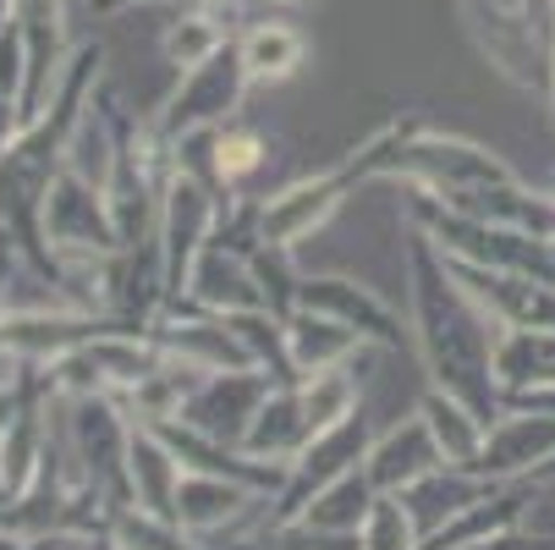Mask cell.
<instances>
[{
  "instance_id": "d4e9b609",
  "label": "cell",
  "mask_w": 555,
  "mask_h": 550,
  "mask_svg": "<svg viewBox=\"0 0 555 550\" xmlns=\"http://www.w3.org/2000/svg\"><path fill=\"white\" fill-rule=\"evenodd\" d=\"M358 550H424V534H418L413 512L402 507V496H374V507L358 528Z\"/></svg>"
},
{
  "instance_id": "603a6c76",
  "label": "cell",
  "mask_w": 555,
  "mask_h": 550,
  "mask_svg": "<svg viewBox=\"0 0 555 550\" xmlns=\"http://www.w3.org/2000/svg\"><path fill=\"white\" fill-rule=\"evenodd\" d=\"M297 397H302V413H308L313 435L341 424V419H352V413H363V385H358L352 363L325 369V374H302L297 380Z\"/></svg>"
},
{
  "instance_id": "4fadbf2b",
  "label": "cell",
  "mask_w": 555,
  "mask_h": 550,
  "mask_svg": "<svg viewBox=\"0 0 555 550\" xmlns=\"http://www.w3.org/2000/svg\"><path fill=\"white\" fill-rule=\"evenodd\" d=\"M236 61H243V72H248L254 89L292 84V77L308 66V34H302L292 17L264 12V17H254L243 34H236Z\"/></svg>"
},
{
  "instance_id": "7402d4cb",
  "label": "cell",
  "mask_w": 555,
  "mask_h": 550,
  "mask_svg": "<svg viewBox=\"0 0 555 550\" xmlns=\"http://www.w3.org/2000/svg\"><path fill=\"white\" fill-rule=\"evenodd\" d=\"M236 34L209 12V7H198V0H188V12L160 34V55H166V66H177V77L182 72H193V66H204L215 50H225Z\"/></svg>"
},
{
  "instance_id": "30bf717a",
  "label": "cell",
  "mask_w": 555,
  "mask_h": 550,
  "mask_svg": "<svg viewBox=\"0 0 555 550\" xmlns=\"http://www.w3.org/2000/svg\"><path fill=\"white\" fill-rule=\"evenodd\" d=\"M177 297H188V303H198V308H209V314L270 308L264 281H259V270H254V254L225 248V243H204V248H198V259H193V270H188V281H182Z\"/></svg>"
},
{
  "instance_id": "9c48e42d",
  "label": "cell",
  "mask_w": 555,
  "mask_h": 550,
  "mask_svg": "<svg viewBox=\"0 0 555 550\" xmlns=\"http://www.w3.org/2000/svg\"><path fill=\"white\" fill-rule=\"evenodd\" d=\"M555 462V413L539 408H501V419L485 430V451H479V474L495 485L512 479H533Z\"/></svg>"
},
{
  "instance_id": "d6a6232c",
  "label": "cell",
  "mask_w": 555,
  "mask_h": 550,
  "mask_svg": "<svg viewBox=\"0 0 555 550\" xmlns=\"http://www.w3.org/2000/svg\"><path fill=\"white\" fill-rule=\"evenodd\" d=\"M544 193H550V199H555V182H550V188H544Z\"/></svg>"
},
{
  "instance_id": "f546056e",
  "label": "cell",
  "mask_w": 555,
  "mask_h": 550,
  "mask_svg": "<svg viewBox=\"0 0 555 550\" xmlns=\"http://www.w3.org/2000/svg\"><path fill=\"white\" fill-rule=\"evenodd\" d=\"M121 7H160V0H100V12H121ZM188 7V0H182Z\"/></svg>"
},
{
  "instance_id": "3957f363",
  "label": "cell",
  "mask_w": 555,
  "mask_h": 550,
  "mask_svg": "<svg viewBox=\"0 0 555 550\" xmlns=\"http://www.w3.org/2000/svg\"><path fill=\"white\" fill-rule=\"evenodd\" d=\"M456 17L495 77L522 94L550 89V50H555V0H456Z\"/></svg>"
},
{
  "instance_id": "2e32d148",
  "label": "cell",
  "mask_w": 555,
  "mask_h": 550,
  "mask_svg": "<svg viewBox=\"0 0 555 550\" xmlns=\"http://www.w3.org/2000/svg\"><path fill=\"white\" fill-rule=\"evenodd\" d=\"M495 385L501 408L512 397H533V391L555 385V325H522L495 336Z\"/></svg>"
},
{
  "instance_id": "4dcf8cb0",
  "label": "cell",
  "mask_w": 555,
  "mask_h": 550,
  "mask_svg": "<svg viewBox=\"0 0 555 550\" xmlns=\"http://www.w3.org/2000/svg\"><path fill=\"white\" fill-rule=\"evenodd\" d=\"M544 100H550V111H555V50H550V89H544Z\"/></svg>"
},
{
  "instance_id": "6da1fadb",
  "label": "cell",
  "mask_w": 555,
  "mask_h": 550,
  "mask_svg": "<svg viewBox=\"0 0 555 550\" xmlns=\"http://www.w3.org/2000/svg\"><path fill=\"white\" fill-rule=\"evenodd\" d=\"M408 231L402 270H408V336L424 369V385L451 391L456 402H467L485 424L501 419V385H495V336L501 325L485 314V303L462 286V276L446 265V254Z\"/></svg>"
},
{
  "instance_id": "9a60e30c",
  "label": "cell",
  "mask_w": 555,
  "mask_h": 550,
  "mask_svg": "<svg viewBox=\"0 0 555 550\" xmlns=\"http://www.w3.org/2000/svg\"><path fill=\"white\" fill-rule=\"evenodd\" d=\"M490 490H495V479H485L479 468L440 462L435 474H424L418 485H408V490H402V507L413 512V523H418V534H424V545H429L446 523H456L473 501H485Z\"/></svg>"
},
{
  "instance_id": "52a82bcc",
  "label": "cell",
  "mask_w": 555,
  "mask_h": 550,
  "mask_svg": "<svg viewBox=\"0 0 555 550\" xmlns=\"http://www.w3.org/2000/svg\"><path fill=\"white\" fill-rule=\"evenodd\" d=\"M297 308H313V314H331V320H341L347 331H358L369 347H402L413 342L402 314H396L374 286H363L358 276H341V270H325V276H308L297 281Z\"/></svg>"
},
{
  "instance_id": "d6986e66",
  "label": "cell",
  "mask_w": 555,
  "mask_h": 550,
  "mask_svg": "<svg viewBox=\"0 0 555 550\" xmlns=\"http://www.w3.org/2000/svg\"><path fill=\"white\" fill-rule=\"evenodd\" d=\"M418 413H424V424H429V435H435V446H440L446 462H456V468H473V462H479L485 430H490V424L473 413L467 402H456L451 391L424 385V391H418Z\"/></svg>"
},
{
  "instance_id": "1f68e13d",
  "label": "cell",
  "mask_w": 555,
  "mask_h": 550,
  "mask_svg": "<svg viewBox=\"0 0 555 550\" xmlns=\"http://www.w3.org/2000/svg\"><path fill=\"white\" fill-rule=\"evenodd\" d=\"M550 259H555V238H550Z\"/></svg>"
},
{
  "instance_id": "5b68a950",
  "label": "cell",
  "mask_w": 555,
  "mask_h": 550,
  "mask_svg": "<svg viewBox=\"0 0 555 550\" xmlns=\"http://www.w3.org/2000/svg\"><path fill=\"white\" fill-rule=\"evenodd\" d=\"M248 72L243 61H236V39L225 50H215L204 66L182 72V84L171 89V100L160 105V116H154V127H160L171 143L182 132H198V127H225L243 116V100H248Z\"/></svg>"
},
{
  "instance_id": "ac0fdd59",
  "label": "cell",
  "mask_w": 555,
  "mask_h": 550,
  "mask_svg": "<svg viewBox=\"0 0 555 550\" xmlns=\"http://www.w3.org/2000/svg\"><path fill=\"white\" fill-rule=\"evenodd\" d=\"M308 440H313V424H308V413H302L297 380H292V385H270V397H264V408H259V419H254V430H248L243 446H248L254 457H264V462L292 468V457H297Z\"/></svg>"
},
{
  "instance_id": "7c38bea8",
  "label": "cell",
  "mask_w": 555,
  "mask_h": 550,
  "mask_svg": "<svg viewBox=\"0 0 555 550\" xmlns=\"http://www.w3.org/2000/svg\"><path fill=\"white\" fill-rule=\"evenodd\" d=\"M440 462H446V457H440V446H435L424 413L413 408L402 424L374 430L369 457H363V474H369V485H374L379 496H402L408 485H418L424 474H435Z\"/></svg>"
},
{
  "instance_id": "f1b7e54d",
  "label": "cell",
  "mask_w": 555,
  "mask_h": 550,
  "mask_svg": "<svg viewBox=\"0 0 555 550\" xmlns=\"http://www.w3.org/2000/svg\"><path fill=\"white\" fill-rule=\"evenodd\" d=\"M264 12H308V7H320V0H259Z\"/></svg>"
},
{
  "instance_id": "277c9868",
  "label": "cell",
  "mask_w": 555,
  "mask_h": 550,
  "mask_svg": "<svg viewBox=\"0 0 555 550\" xmlns=\"http://www.w3.org/2000/svg\"><path fill=\"white\" fill-rule=\"evenodd\" d=\"M495 177H512V166L495 149L473 143V138H456V132H440L418 111H408V127L390 143L385 171H379V182H402V188L429 193V199H456V193L479 188V182H495Z\"/></svg>"
},
{
  "instance_id": "4316f807",
  "label": "cell",
  "mask_w": 555,
  "mask_h": 550,
  "mask_svg": "<svg viewBox=\"0 0 555 550\" xmlns=\"http://www.w3.org/2000/svg\"><path fill=\"white\" fill-rule=\"evenodd\" d=\"M446 550H544L533 534L512 528V534H495V539H467V545H446Z\"/></svg>"
},
{
  "instance_id": "8fae6325",
  "label": "cell",
  "mask_w": 555,
  "mask_h": 550,
  "mask_svg": "<svg viewBox=\"0 0 555 550\" xmlns=\"http://www.w3.org/2000/svg\"><path fill=\"white\" fill-rule=\"evenodd\" d=\"M451 265V259H446ZM462 276V286L485 303V314L501 331H522V325H555V286L522 270H485V265H451Z\"/></svg>"
},
{
  "instance_id": "e0dca14e",
  "label": "cell",
  "mask_w": 555,
  "mask_h": 550,
  "mask_svg": "<svg viewBox=\"0 0 555 550\" xmlns=\"http://www.w3.org/2000/svg\"><path fill=\"white\" fill-rule=\"evenodd\" d=\"M369 342L358 331H347L331 314H313V308H292L286 314V353H292V374H325V369H341L363 353Z\"/></svg>"
},
{
  "instance_id": "ffe728a7",
  "label": "cell",
  "mask_w": 555,
  "mask_h": 550,
  "mask_svg": "<svg viewBox=\"0 0 555 550\" xmlns=\"http://www.w3.org/2000/svg\"><path fill=\"white\" fill-rule=\"evenodd\" d=\"M264 166H270V138L259 127H248L243 116L215 127V188L225 199L254 193V182L264 177Z\"/></svg>"
},
{
  "instance_id": "5bb4252c",
  "label": "cell",
  "mask_w": 555,
  "mask_h": 550,
  "mask_svg": "<svg viewBox=\"0 0 555 550\" xmlns=\"http://www.w3.org/2000/svg\"><path fill=\"white\" fill-rule=\"evenodd\" d=\"M182 457L166 446V435L154 424H132V446H127V507L177 517V490H182Z\"/></svg>"
},
{
  "instance_id": "83f0119b",
  "label": "cell",
  "mask_w": 555,
  "mask_h": 550,
  "mask_svg": "<svg viewBox=\"0 0 555 550\" xmlns=\"http://www.w3.org/2000/svg\"><path fill=\"white\" fill-rule=\"evenodd\" d=\"M506 408H539V413H555V385H544V391H533V397H512Z\"/></svg>"
},
{
  "instance_id": "44dd1931",
  "label": "cell",
  "mask_w": 555,
  "mask_h": 550,
  "mask_svg": "<svg viewBox=\"0 0 555 550\" xmlns=\"http://www.w3.org/2000/svg\"><path fill=\"white\" fill-rule=\"evenodd\" d=\"M374 496H379V490L369 485V474H363V468H352V474L331 479L325 490H313V496H308L297 512H286V517L320 528V534H358L363 517H369V507H374Z\"/></svg>"
},
{
  "instance_id": "ba28073f",
  "label": "cell",
  "mask_w": 555,
  "mask_h": 550,
  "mask_svg": "<svg viewBox=\"0 0 555 550\" xmlns=\"http://www.w3.org/2000/svg\"><path fill=\"white\" fill-rule=\"evenodd\" d=\"M369 440H374L369 413H352V419H341V424L320 430V435H313V440L292 457V468H286V485H281V496H275V517L297 512L313 490H325L331 479H341V474H352V468H363Z\"/></svg>"
},
{
  "instance_id": "cb8c5ba5",
  "label": "cell",
  "mask_w": 555,
  "mask_h": 550,
  "mask_svg": "<svg viewBox=\"0 0 555 550\" xmlns=\"http://www.w3.org/2000/svg\"><path fill=\"white\" fill-rule=\"evenodd\" d=\"M231 325H236V336H243L254 369H264L275 385H292V380H297V374H292V353H286V314H275V308H248V314H231Z\"/></svg>"
},
{
  "instance_id": "7a4b0ae2",
  "label": "cell",
  "mask_w": 555,
  "mask_h": 550,
  "mask_svg": "<svg viewBox=\"0 0 555 550\" xmlns=\"http://www.w3.org/2000/svg\"><path fill=\"white\" fill-rule=\"evenodd\" d=\"M402 127H408V116H390L363 143H352L341 161H331L325 171H308V177H297V182H286L275 193H259V231H264V243L297 254L313 231H325L341 215V204L358 199V188L379 182L385 154H390L396 138H402Z\"/></svg>"
},
{
  "instance_id": "484cf974",
  "label": "cell",
  "mask_w": 555,
  "mask_h": 550,
  "mask_svg": "<svg viewBox=\"0 0 555 550\" xmlns=\"http://www.w3.org/2000/svg\"><path fill=\"white\" fill-rule=\"evenodd\" d=\"M522 534H533L544 550H555V474L528 479V507H522Z\"/></svg>"
},
{
  "instance_id": "8992f818",
  "label": "cell",
  "mask_w": 555,
  "mask_h": 550,
  "mask_svg": "<svg viewBox=\"0 0 555 550\" xmlns=\"http://www.w3.org/2000/svg\"><path fill=\"white\" fill-rule=\"evenodd\" d=\"M270 385L275 380L264 369H215V374H204L188 391L177 424L204 430V435H215L225 446H243L254 419H259V408H264V397H270Z\"/></svg>"
}]
</instances>
